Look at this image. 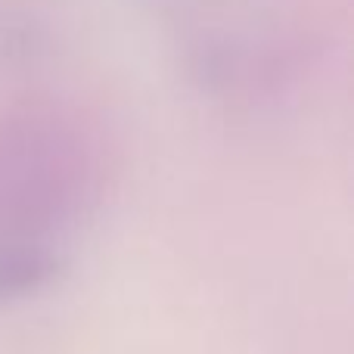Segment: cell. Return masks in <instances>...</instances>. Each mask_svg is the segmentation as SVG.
I'll return each mask as SVG.
<instances>
[{
    "mask_svg": "<svg viewBox=\"0 0 354 354\" xmlns=\"http://www.w3.org/2000/svg\"><path fill=\"white\" fill-rule=\"evenodd\" d=\"M62 274L56 252L28 239L0 243V301H16L50 289Z\"/></svg>",
    "mask_w": 354,
    "mask_h": 354,
    "instance_id": "cell-2",
    "label": "cell"
},
{
    "mask_svg": "<svg viewBox=\"0 0 354 354\" xmlns=\"http://www.w3.org/2000/svg\"><path fill=\"white\" fill-rule=\"evenodd\" d=\"M78 183H84V156L62 131L25 124L0 140V218L47 224L66 212Z\"/></svg>",
    "mask_w": 354,
    "mask_h": 354,
    "instance_id": "cell-1",
    "label": "cell"
}]
</instances>
